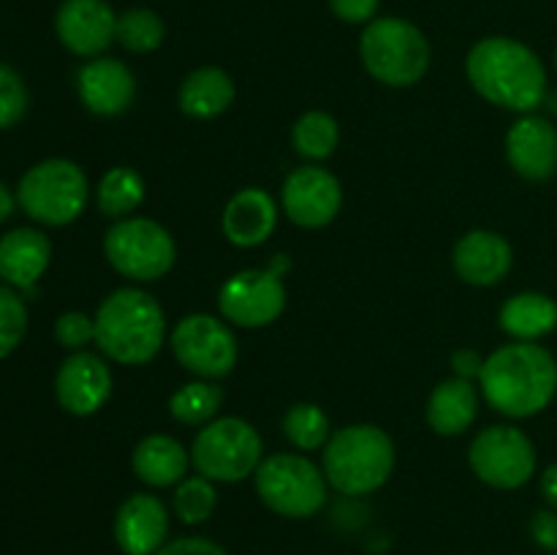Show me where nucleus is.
<instances>
[{
    "mask_svg": "<svg viewBox=\"0 0 557 555\" xmlns=\"http://www.w3.org/2000/svg\"><path fill=\"white\" fill-rule=\"evenodd\" d=\"M466 74L484 101L517 114H531L547 101V69L528 44L487 36L471 47Z\"/></svg>",
    "mask_w": 557,
    "mask_h": 555,
    "instance_id": "obj_1",
    "label": "nucleus"
},
{
    "mask_svg": "<svg viewBox=\"0 0 557 555\" xmlns=\"http://www.w3.org/2000/svg\"><path fill=\"white\" fill-rule=\"evenodd\" d=\"M479 386L504 417H536L557 395V359L539 343H506L484 359Z\"/></svg>",
    "mask_w": 557,
    "mask_h": 555,
    "instance_id": "obj_2",
    "label": "nucleus"
},
{
    "mask_svg": "<svg viewBox=\"0 0 557 555\" xmlns=\"http://www.w3.org/2000/svg\"><path fill=\"white\" fill-rule=\"evenodd\" d=\"M96 346L117 365H147L166 343V313L145 288L123 286L96 310Z\"/></svg>",
    "mask_w": 557,
    "mask_h": 555,
    "instance_id": "obj_3",
    "label": "nucleus"
},
{
    "mask_svg": "<svg viewBox=\"0 0 557 555\" xmlns=\"http://www.w3.org/2000/svg\"><path fill=\"white\" fill-rule=\"evenodd\" d=\"M321 468L341 495H370L395 471V441L379 424H348L326 441Z\"/></svg>",
    "mask_w": 557,
    "mask_h": 555,
    "instance_id": "obj_4",
    "label": "nucleus"
},
{
    "mask_svg": "<svg viewBox=\"0 0 557 555\" xmlns=\"http://www.w3.org/2000/svg\"><path fill=\"white\" fill-rule=\"evenodd\" d=\"M359 60L381 85L411 87L428 74L433 49L413 22L403 16H375L359 36Z\"/></svg>",
    "mask_w": 557,
    "mask_h": 555,
    "instance_id": "obj_5",
    "label": "nucleus"
},
{
    "mask_svg": "<svg viewBox=\"0 0 557 555\" xmlns=\"http://www.w3.org/2000/svg\"><path fill=\"white\" fill-rule=\"evenodd\" d=\"M90 183L79 163L69 158H47L22 174L16 205L41 226H69L85 212Z\"/></svg>",
    "mask_w": 557,
    "mask_h": 555,
    "instance_id": "obj_6",
    "label": "nucleus"
},
{
    "mask_svg": "<svg viewBox=\"0 0 557 555\" xmlns=\"http://www.w3.org/2000/svg\"><path fill=\"white\" fill-rule=\"evenodd\" d=\"M256 493L261 504L288 520H308L319 515L326 504L324 468L310 457L294 452H277L261 460L253 473Z\"/></svg>",
    "mask_w": 557,
    "mask_h": 555,
    "instance_id": "obj_7",
    "label": "nucleus"
},
{
    "mask_svg": "<svg viewBox=\"0 0 557 555\" xmlns=\"http://www.w3.org/2000/svg\"><path fill=\"white\" fill-rule=\"evenodd\" d=\"M261 460H264V441L248 419L239 417L212 419L190 444V462L196 473L215 484H232L253 477Z\"/></svg>",
    "mask_w": 557,
    "mask_h": 555,
    "instance_id": "obj_8",
    "label": "nucleus"
},
{
    "mask_svg": "<svg viewBox=\"0 0 557 555\" xmlns=\"http://www.w3.org/2000/svg\"><path fill=\"white\" fill-rule=\"evenodd\" d=\"M107 261L123 278L136 283L161 281L177 261V245L166 226L150 218H123L103 237Z\"/></svg>",
    "mask_w": 557,
    "mask_h": 555,
    "instance_id": "obj_9",
    "label": "nucleus"
},
{
    "mask_svg": "<svg viewBox=\"0 0 557 555\" xmlns=\"http://www.w3.org/2000/svg\"><path fill=\"white\" fill-rule=\"evenodd\" d=\"M292 267L288 256H275L264 270H239L218 292V310L234 326L256 330L281 319L286 310V283L283 275Z\"/></svg>",
    "mask_w": 557,
    "mask_h": 555,
    "instance_id": "obj_10",
    "label": "nucleus"
},
{
    "mask_svg": "<svg viewBox=\"0 0 557 555\" xmlns=\"http://www.w3.org/2000/svg\"><path fill=\"white\" fill-rule=\"evenodd\" d=\"M174 359L196 379H226L239 359L237 335L228 321L210 313H190L172 330Z\"/></svg>",
    "mask_w": 557,
    "mask_h": 555,
    "instance_id": "obj_11",
    "label": "nucleus"
},
{
    "mask_svg": "<svg viewBox=\"0 0 557 555\" xmlns=\"http://www.w3.org/2000/svg\"><path fill=\"white\" fill-rule=\"evenodd\" d=\"M468 466L495 490H517L536 473V446L515 424H493L471 441Z\"/></svg>",
    "mask_w": 557,
    "mask_h": 555,
    "instance_id": "obj_12",
    "label": "nucleus"
},
{
    "mask_svg": "<svg viewBox=\"0 0 557 555\" xmlns=\"http://www.w3.org/2000/svg\"><path fill=\"white\" fill-rule=\"evenodd\" d=\"M281 207L292 223L302 229H324L337 218L343 207L341 180L324 166L294 169L281 190Z\"/></svg>",
    "mask_w": 557,
    "mask_h": 555,
    "instance_id": "obj_13",
    "label": "nucleus"
},
{
    "mask_svg": "<svg viewBox=\"0 0 557 555\" xmlns=\"http://www.w3.org/2000/svg\"><path fill=\"white\" fill-rule=\"evenodd\" d=\"M54 33L76 58H101L114 44L117 14L107 0H63L54 14Z\"/></svg>",
    "mask_w": 557,
    "mask_h": 555,
    "instance_id": "obj_14",
    "label": "nucleus"
},
{
    "mask_svg": "<svg viewBox=\"0 0 557 555\" xmlns=\"http://www.w3.org/2000/svg\"><path fill=\"white\" fill-rule=\"evenodd\" d=\"M54 397L71 417H92L112 397V370L98 354L74 351L54 373Z\"/></svg>",
    "mask_w": 557,
    "mask_h": 555,
    "instance_id": "obj_15",
    "label": "nucleus"
},
{
    "mask_svg": "<svg viewBox=\"0 0 557 555\" xmlns=\"http://www.w3.org/2000/svg\"><path fill=\"white\" fill-rule=\"evenodd\" d=\"M76 92L85 109L98 118H117L128 112L136 98V76L123 60L92 58L76 71Z\"/></svg>",
    "mask_w": 557,
    "mask_h": 555,
    "instance_id": "obj_16",
    "label": "nucleus"
},
{
    "mask_svg": "<svg viewBox=\"0 0 557 555\" xmlns=\"http://www.w3.org/2000/svg\"><path fill=\"white\" fill-rule=\"evenodd\" d=\"M172 515L152 493H134L114 515V542L125 555H156L169 542Z\"/></svg>",
    "mask_w": 557,
    "mask_h": 555,
    "instance_id": "obj_17",
    "label": "nucleus"
},
{
    "mask_svg": "<svg viewBox=\"0 0 557 555\" xmlns=\"http://www.w3.org/2000/svg\"><path fill=\"white\" fill-rule=\"evenodd\" d=\"M506 158L520 177L531 183L557 174V128L539 114H522L506 134Z\"/></svg>",
    "mask_w": 557,
    "mask_h": 555,
    "instance_id": "obj_18",
    "label": "nucleus"
},
{
    "mask_svg": "<svg viewBox=\"0 0 557 555\" xmlns=\"http://www.w3.org/2000/svg\"><path fill=\"white\" fill-rule=\"evenodd\" d=\"M451 264L468 286H495L509 275L515 254L504 234L490 229H473L457 239L451 250Z\"/></svg>",
    "mask_w": 557,
    "mask_h": 555,
    "instance_id": "obj_19",
    "label": "nucleus"
},
{
    "mask_svg": "<svg viewBox=\"0 0 557 555\" xmlns=\"http://www.w3.org/2000/svg\"><path fill=\"white\" fill-rule=\"evenodd\" d=\"M52 261V243L41 229L20 226L0 237V281L16 292H30Z\"/></svg>",
    "mask_w": 557,
    "mask_h": 555,
    "instance_id": "obj_20",
    "label": "nucleus"
},
{
    "mask_svg": "<svg viewBox=\"0 0 557 555\" xmlns=\"http://www.w3.org/2000/svg\"><path fill=\"white\" fill-rule=\"evenodd\" d=\"M223 234L237 248L267 243L277 226V201L264 188H243L223 210Z\"/></svg>",
    "mask_w": 557,
    "mask_h": 555,
    "instance_id": "obj_21",
    "label": "nucleus"
},
{
    "mask_svg": "<svg viewBox=\"0 0 557 555\" xmlns=\"http://www.w3.org/2000/svg\"><path fill=\"white\" fill-rule=\"evenodd\" d=\"M131 468L147 488H177L188 477L190 452L172 435L152 433L134 446Z\"/></svg>",
    "mask_w": 557,
    "mask_h": 555,
    "instance_id": "obj_22",
    "label": "nucleus"
},
{
    "mask_svg": "<svg viewBox=\"0 0 557 555\" xmlns=\"http://www.w3.org/2000/svg\"><path fill=\"white\" fill-rule=\"evenodd\" d=\"M479 417L476 384L460 375L441 381L428 400V424L438 435H462Z\"/></svg>",
    "mask_w": 557,
    "mask_h": 555,
    "instance_id": "obj_23",
    "label": "nucleus"
},
{
    "mask_svg": "<svg viewBox=\"0 0 557 555\" xmlns=\"http://www.w3.org/2000/svg\"><path fill=\"white\" fill-rule=\"evenodd\" d=\"M234 96H237V87L226 71L218 65H201L183 79L177 103L188 118L212 120L232 107Z\"/></svg>",
    "mask_w": 557,
    "mask_h": 555,
    "instance_id": "obj_24",
    "label": "nucleus"
},
{
    "mask_svg": "<svg viewBox=\"0 0 557 555\" xmlns=\"http://www.w3.org/2000/svg\"><path fill=\"white\" fill-rule=\"evenodd\" d=\"M500 330L522 343H536L557 330V303L542 292L515 294L498 313Z\"/></svg>",
    "mask_w": 557,
    "mask_h": 555,
    "instance_id": "obj_25",
    "label": "nucleus"
},
{
    "mask_svg": "<svg viewBox=\"0 0 557 555\" xmlns=\"http://www.w3.org/2000/svg\"><path fill=\"white\" fill-rule=\"evenodd\" d=\"M141 201H145V180L136 169L114 166L98 180L96 205L101 215L123 221V218H131V212L139 210Z\"/></svg>",
    "mask_w": 557,
    "mask_h": 555,
    "instance_id": "obj_26",
    "label": "nucleus"
},
{
    "mask_svg": "<svg viewBox=\"0 0 557 555\" xmlns=\"http://www.w3.org/2000/svg\"><path fill=\"white\" fill-rule=\"evenodd\" d=\"M223 406V390L215 381L196 379L180 386L172 397H169V414L177 419L180 424L188 428H205L212 419H218V411Z\"/></svg>",
    "mask_w": 557,
    "mask_h": 555,
    "instance_id": "obj_27",
    "label": "nucleus"
},
{
    "mask_svg": "<svg viewBox=\"0 0 557 555\" xmlns=\"http://www.w3.org/2000/svg\"><path fill=\"white\" fill-rule=\"evenodd\" d=\"M292 145L308 161H326L341 145V125L332 114L313 109L305 112L292 128Z\"/></svg>",
    "mask_w": 557,
    "mask_h": 555,
    "instance_id": "obj_28",
    "label": "nucleus"
},
{
    "mask_svg": "<svg viewBox=\"0 0 557 555\" xmlns=\"http://www.w3.org/2000/svg\"><path fill=\"white\" fill-rule=\"evenodd\" d=\"M163 38H166V25H163V20L152 9L136 5V9L117 14V33H114V41H117L125 52L150 54L161 47Z\"/></svg>",
    "mask_w": 557,
    "mask_h": 555,
    "instance_id": "obj_29",
    "label": "nucleus"
},
{
    "mask_svg": "<svg viewBox=\"0 0 557 555\" xmlns=\"http://www.w3.org/2000/svg\"><path fill=\"white\" fill-rule=\"evenodd\" d=\"M283 435L299 452L324 449L326 441L332 439L330 417L315 403H294L283 417Z\"/></svg>",
    "mask_w": 557,
    "mask_h": 555,
    "instance_id": "obj_30",
    "label": "nucleus"
},
{
    "mask_svg": "<svg viewBox=\"0 0 557 555\" xmlns=\"http://www.w3.org/2000/svg\"><path fill=\"white\" fill-rule=\"evenodd\" d=\"M218 506V490L215 482L196 473V477H185L183 482L174 488L172 495V511L180 517L185 526H201L215 515Z\"/></svg>",
    "mask_w": 557,
    "mask_h": 555,
    "instance_id": "obj_31",
    "label": "nucleus"
},
{
    "mask_svg": "<svg viewBox=\"0 0 557 555\" xmlns=\"http://www.w3.org/2000/svg\"><path fill=\"white\" fill-rule=\"evenodd\" d=\"M27 335V303L16 288L0 283V359L14 354Z\"/></svg>",
    "mask_w": 557,
    "mask_h": 555,
    "instance_id": "obj_32",
    "label": "nucleus"
},
{
    "mask_svg": "<svg viewBox=\"0 0 557 555\" xmlns=\"http://www.w3.org/2000/svg\"><path fill=\"white\" fill-rule=\"evenodd\" d=\"M30 107V92L14 69L0 63V131L14 128Z\"/></svg>",
    "mask_w": 557,
    "mask_h": 555,
    "instance_id": "obj_33",
    "label": "nucleus"
},
{
    "mask_svg": "<svg viewBox=\"0 0 557 555\" xmlns=\"http://www.w3.org/2000/svg\"><path fill=\"white\" fill-rule=\"evenodd\" d=\"M54 341L69 351H85L90 343H96V319H90L82 310H69L54 321Z\"/></svg>",
    "mask_w": 557,
    "mask_h": 555,
    "instance_id": "obj_34",
    "label": "nucleus"
},
{
    "mask_svg": "<svg viewBox=\"0 0 557 555\" xmlns=\"http://www.w3.org/2000/svg\"><path fill=\"white\" fill-rule=\"evenodd\" d=\"M381 0H330L332 14L346 25H370L379 14Z\"/></svg>",
    "mask_w": 557,
    "mask_h": 555,
    "instance_id": "obj_35",
    "label": "nucleus"
},
{
    "mask_svg": "<svg viewBox=\"0 0 557 555\" xmlns=\"http://www.w3.org/2000/svg\"><path fill=\"white\" fill-rule=\"evenodd\" d=\"M156 555H228L218 542L207 536H177L169 539Z\"/></svg>",
    "mask_w": 557,
    "mask_h": 555,
    "instance_id": "obj_36",
    "label": "nucleus"
},
{
    "mask_svg": "<svg viewBox=\"0 0 557 555\" xmlns=\"http://www.w3.org/2000/svg\"><path fill=\"white\" fill-rule=\"evenodd\" d=\"M531 539L542 550H553L557 553V511L555 509H539L531 517Z\"/></svg>",
    "mask_w": 557,
    "mask_h": 555,
    "instance_id": "obj_37",
    "label": "nucleus"
},
{
    "mask_svg": "<svg viewBox=\"0 0 557 555\" xmlns=\"http://www.w3.org/2000/svg\"><path fill=\"white\" fill-rule=\"evenodd\" d=\"M482 365L484 359L479 357L473 348H460V351L451 354V370H455V375H460V379H479V373H482Z\"/></svg>",
    "mask_w": 557,
    "mask_h": 555,
    "instance_id": "obj_38",
    "label": "nucleus"
},
{
    "mask_svg": "<svg viewBox=\"0 0 557 555\" xmlns=\"http://www.w3.org/2000/svg\"><path fill=\"white\" fill-rule=\"evenodd\" d=\"M539 488H542V495H544V501L549 504V509L557 511V462L544 468L542 484H539Z\"/></svg>",
    "mask_w": 557,
    "mask_h": 555,
    "instance_id": "obj_39",
    "label": "nucleus"
},
{
    "mask_svg": "<svg viewBox=\"0 0 557 555\" xmlns=\"http://www.w3.org/2000/svg\"><path fill=\"white\" fill-rule=\"evenodd\" d=\"M14 207H16V196L11 194L9 185L0 183V223L9 221L14 215Z\"/></svg>",
    "mask_w": 557,
    "mask_h": 555,
    "instance_id": "obj_40",
    "label": "nucleus"
},
{
    "mask_svg": "<svg viewBox=\"0 0 557 555\" xmlns=\"http://www.w3.org/2000/svg\"><path fill=\"white\" fill-rule=\"evenodd\" d=\"M547 103H549V109H553V112L557 114V92H553V96L547 98Z\"/></svg>",
    "mask_w": 557,
    "mask_h": 555,
    "instance_id": "obj_41",
    "label": "nucleus"
},
{
    "mask_svg": "<svg viewBox=\"0 0 557 555\" xmlns=\"http://www.w3.org/2000/svg\"><path fill=\"white\" fill-rule=\"evenodd\" d=\"M555 69H557V49H555Z\"/></svg>",
    "mask_w": 557,
    "mask_h": 555,
    "instance_id": "obj_42",
    "label": "nucleus"
}]
</instances>
